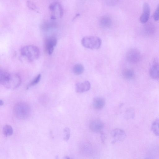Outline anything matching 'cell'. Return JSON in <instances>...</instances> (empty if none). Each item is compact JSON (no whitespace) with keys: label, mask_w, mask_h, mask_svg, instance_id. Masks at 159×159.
Listing matches in <instances>:
<instances>
[{"label":"cell","mask_w":159,"mask_h":159,"mask_svg":"<svg viewBox=\"0 0 159 159\" xmlns=\"http://www.w3.org/2000/svg\"><path fill=\"white\" fill-rule=\"evenodd\" d=\"M41 77V75L40 74L38 75L27 86L26 89H28L31 87L34 86L36 85L39 82Z\"/></svg>","instance_id":"19"},{"label":"cell","mask_w":159,"mask_h":159,"mask_svg":"<svg viewBox=\"0 0 159 159\" xmlns=\"http://www.w3.org/2000/svg\"><path fill=\"white\" fill-rule=\"evenodd\" d=\"M13 129L10 125H6L3 127V133L5 136L6 137L10 136L13 134Z\"/></svg>","instance_id":"17"},{"label":"cell","mask_w":159,"mask_h":159,"mask_svg":"<svg viewBox=\"0 0 159 159\" xmlns=\"http://www.w3.org/2000/svg\"><path fill=\"white\" fill-rule=\"evenodd\" d=\"M118 2L117 0H109L106 1V3L109 5L113 6L116 5Z\"/></svg>","instance_id":"25"},{"label":"cell","mask_w":159,"mask_h":159,"mask_svg":"<svg viewBox=\"0 0 159 159\" xmlns=\"http://www.w3.org/2000/svg\"><path fill=\"white\" fill-rule=\"evenodd\" d=\"M27 5L28 7L32 10H35L37 8V7L34 3L31 1H27Z\"/></svg>","instance_id":"23"},{"label":"cell","mask_w":159,"mask_h":159,"mask_svg":"<svg viewBox=\"0 0 159 159\" xmlns=\"http://www.w3.org/2000/svg\"><path fill=\"white\" fill-rule=\"evenodd\" d=\"M63 159H71L69 157L66 156L64 157Z\"/></svg>","instance_id":"28"},{"label":"cell","mask_w":159,"mask_h":159,"mask_svg":"<svg viewBox=\"0 0 159 159\" xmlns=\"http://www.w3.org/2000/svg\"><path fill=\"white\" fill-rule=\"evenodd\" d=\"M49 8L51 11V18L56 19L57 17H61L63 15L62 7L60 3L55 2L52 3L49 6Z\"/></svg>","instance_id":"5"},{"label":"cell","mask_w":159,"mask_h":159,"mask_svg":"<svg viewBox=\"0 0 159 159\" xmlns=\"http://www.w3.org/2000/svg\"><path fill=\"white\" fill-rule=\"evenodd\" d=\"M21 55L29 61H32L38 59L40 55V51L37 46L28 45L22 47L20 49Z\"/></svg>","instance_id":"3"},{"label":"cell","mask_w":159,"mask_h":159,"mask_svg":"<svg viewBox=\"0 0 159 159\" xmlns=\"http://www.w3.org/2000/svg\"><path fill=\"white\" fill-rule=\"evenodd\" d=\"M152 129L156 135L159 136V118L156 119L152 123Z\"/></svg>","instance_id":"18"},{"label":"cell","mask_w":159,"mask_h":159,"mask_svg":"<svg viewBox=\"0 0 159 159\" xmlns=\"http://www.w3.org/2000/svg\"><path fill=\"white\" fill-rule=\"evenodd\" d=\"M63 139L65 141L68 140L70 137V130L68 127H66L64 129Z\"/></svg>","instance_id":"20"},{"label":"cell","mask_w":159,"mask_h":159,"mask_svg":"<svg viewBox=\"0 0 159 159\" xmlns=\"http://www.w3.org/2000/svg\"><path fill=\"white\" fill-rule=\"evenodd\" d=\"M100 133H101V141L103 143L104 142L105 140V135L102 132V131H101Z\"/></svg>","instance_id":"26"},{"label":"cell","mask_w":159,"mask_h":159,"mask_svg":"<svg viewBox=\"0 0 159 159\" xmlns=\"http://www.w3.org/2000/svg\"><path fill=\"white\" fill-rule=\"evenodd\" d=\"M104 127L103 123L101 120H94L91 121L89 125L90 130L94 132H101Z\"/></svg>","instance_id":"9"},{"label":"cell","mask_w":159,"mask_h":159,"mask_svg":"<svg viewBox=\"0 0 159 159\" xmlns=\"http://www.w3.org/2000/svg\"><path fill=\"white\" fill-rule=\"evenodd\" d=\"M111 135L113 139L111 142L112 144L118 142L122 141L126 137V134L125 131L119 128H116L112 130L111 132Z\"/></svg>","instance_id":"7"},{"label":"cell","mask_w":159,"mask_h":159,"mask_svg":"<svg viewBox=\"0 0 159 159\" xmlns=\"http://www.w3.org/2000/svg\"><path fill=\"white\" fill-rule=\"evenodd\" d=\"M148 25L146 27V32H147V33L148 34H151L154 30L153 27L151 25Z\"/></svg>","instance_id":"24"},{"label":"cell","mask_w":159,"mask_h":159,"mask_svg":"<svg viewBox=\"0 0 159 159\" xmlns=\"http://www.w3.org/2000/svg\"><path fill=\"white\" fill-rule=\"evenodd\" d=\"M30 108L27 103L23 102L17 103L13 108V113L18 119L25 120L29 116L30 113Z\"/></svg>","instance_id":"2"},{"label":"cell","mask_w":159,"mask_h":159,"mask_svg":"<svg viewBox=\"0 0 159 159\" xmlns=\"http://www.w3.org/2000/svg\"><path fill=\"white\" fill-rule=\"evenodd\" d=\"M21 82V78L18 74H11L4 70H0V83L6 88H16L19 86Z\"/></svg>","instance_id":"1"},{"label":"cell","mask_w":159,"mask_h":159,"mask_svg":"<svg viewBox=\"0 0 159 159\" xmlns=\"http://www.w3.org/2000/svg\"><path fill=\"white\" fill-rule=\"evenodd\" d=\"M153 17L156 21L158 20L159 19V4L156 8L153 14Z\"/></svg>","instance_id":"22"},{"label":"cell","mask_w":159,"mask_h":159,"mask_svg":"<svg viewBox=\"0 0 159 159\" xmlns=\"http://www.w3.org/2000/svg\"><path fill=\"white\" fill-rule=\"evenodd\" d=\"M99 22L102 26L106 28L109 27L112 24L111 19L110 17L107 16H103L101 17Z\"/></svg>","instance_id":"14"},{"label":"cell","mask_w":159,"mask_h":159,"mask_svg":"<svg viewBox=\"0 0 159 159\" xmlns=\"http://www.w3.org/2000/svg\"><path fill=\"white\" fill-rule=\"evenodd\" d=\"M55 159H59L58 157V156H56L55 157Z\"/></svg>","instance_id":"29"},{"label":"cell","mask_w":159,"mask_h":159,"mask_svg":"<svg viewBox=\"0 0 159 159\" xmlns=\"http://www.w3.org/2000/svg\"><path fill=\"white\" fill-rule=\"evenodd\" d=\"M122 75L127 80L132 79L134 76V71L130 68L124 69L123 71Z\"/></svg>","instance_id":"15"},{"label":"cell","mask_w":159,"mask_h":159,"mask_svg":"<svg viewBox=\"0 0 159 159\" xmlns=\"http://www.w3.org/2000/svg\"><path fill=\"white\" fill-rule=\"evenodd\" d=\"M144 159H152L151 158H146Z\"/></svg>","instance_id":"30"},{"label":"cell","mask_w":159,"mask_h":159,"mask_svg":"<svg viewBox=\"0 0 159 159\" xmlns=\"http://www.w3.org/2000/svg\"><path fill=\"white\" fill-rule=\"evenodd\" d=\"M125 116L128 119L133 118L134 116V111L131 109H127L125 112Z\"/></svg>","instance_id":"21"},{"label":"cell","mask_w":159,"mask_h":159,"mask_svg":"<svg viewBox=\"0 0 159 159\" xmlns=\"http://www.w3.org/2000/svg\"><path fill=\"white\" fill-rule=\"evenodd\" d=\"M57 43V40L54 37H50L45 40V48L46 51L49 55L53 52L55 47Z\"/></svg>","instance_id":"8"},{"label":"cell","mask_w":159,"mask_h":159,"mask_svg":"<svg viewBox=\"0 0 159 159\" xmlns=\"http://www.w3.org/2000/svg\"><path fill=\"white\" fill-rule=\"evenodd\" d=\"M150 7L149 4L145 2L143 6V12L140 17V20L142 23H145L148 20L150 14Z\"/></svg>","instance_id":"10"},{"label":"cell","mask_w":159,"mask_h":159,"mask_svg":"<svg viewBox=\"0 0 159 159\" xmlns=\"http://www.w3.org/2000/svg\"><path fill=\"white\" fill-rule=\"evenodd\" d=\"M0 104L1 106L3 105L4 104V102L3 100H1L0 101Z\"/></svg>","instance_id":"27"},{"label":"cell","mask_w":159,"mask_h":159,"mask_svg":"<svg viewBox=\"0 0 159 159\" xmlns=\"http://www.w3.org/2000/svg\"><path fill=\"white\" fill-rule=\"evenodd\" d=\"M150 77L155 80H159V63H154L151 67L149 70Z\"/></svg>","instance_id":"12"},{"label":"cell","mask_w":159,"mask_h":159,"mask_svg":"<svg viewBox=\"0 0 159 159\" xmlns=\"http://www.w3.org/2000/svg\"><path fill=\"white\" fill-rule=\"evenodd\" d=\"M127 60L132 63H136L139 62L141 58V54L137 48H133L129 49L126 55Z\"/></svg>","instance_id":"6"},{"label":"cell","mask_w":159,"mask_h":159,"mask_svg":"<svg viewBox=\"0 0 159 159\" xmlns=\"http://www.w3.org/2000/svg\"><path fill=\"white\" fill-rule=\"evenodd\" d=\"M105 104V100L102 97H97L94 98L93 101V106L97 110L102 109Z\"/></svg>","instance_id":"13"},{"label":"cell","mask_w":159,"mask_h":159,"mask_svg":"<svg viewBox=\"0 0 159 159\" xmlns=\"http://www.w3.org/2000/svg\"><path fill=\"white\" fill-rule=\"evenodd\" d=\"M90 87V82L89 81H85L77 83L75 85V90L77 93H82L89 90Z\"/></svg>","instance_id":"11"},{"label":"cell","mask_w":159,"mask_h":159,"mask_svg":"<svg viewBox=\"0 0 159 159\" xmlns=\"http://www.w3.org/2000/svg\"><path fill=\"white\" fill-rule=\"evenodd\" d=\"M84 69L83 66L79 63L75 64L72 69L74 73L76 75H79L82 74L84 72Z\"/></svg>","instance_id":"16"},{"label":"cell","mask_w":159,"mask_h":159,"mask_svg":"<svg viewBox=\"0 0 159 159\" xmlns=\"http://www.w3.org/2000/svg\"><path fill=\"white\" fill-rule=\"evenodd\" d=\"M81 43L83 46L87 48L98 49L100 47L102 41L100 38L97 37H86L82 39Z\"/></svg>","instance_id":"4"}]
</instances>
